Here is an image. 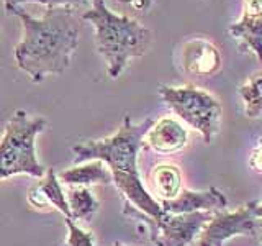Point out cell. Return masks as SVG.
<instances>
[{
  "instance_id": "obj_15",
  "label": "cell",
  "mask_w": 262,
  "mask_h": 246,
  "mask_svg": "<svg viewBox=\"0 0 262 246\" xmlns=\"http://www.w3.org/2000/svg\"><path fill=\"white\" fill-rule=\"evenodd\" d=\"M66 195H68L69 210L74 221H90L100 207V203L89 191V187H71Z\"/></svg>"
},
{
  "instance_id": "obj_16",
  "label": "cell",
  "mask_w": 262,
  "mask_h": 246,
  "mask_svg": "<svg viewBox=\"0 0 262 246\" xmlns=\"http://www.w3.org/2000/svg\"><path fill=\"white\" fill-rule=\"evenodd\" d=\"M239 95L244 102V110L249 118L262 113V74L251 77L239 87Z\"/></svg>"
},
{
  "instance_id": "obj_10",
  "label": "cell",
  "mask_w": 262,
  "mask_h": 246,
  "mask_svg": "<svg viewBox=\"0 0 262 246\" xmlns=\"http://www.w3.org/2000/svg\"><path fill=\"white\" fill-rule=\"evenodd\" d=\"M182 66L184 71L192 76H211L221 68V53L208 39H188L184 45Z\"/></svg>"
},
{
  "instance_id": "obj_23",
  "label": "cell",
  "mask_w": 262,
  "mask_h": 246,
  "mask_svg": "<svg viewBox=\"0 0 262 246\" xmlns=\"http://www.w3.org/2000/svg\"><path fill=\"white\" fill-rule=\"evenodd\" d=\"M259 246H262V236H260V244Z\"/></svg>"
},
{
  "instance_id": "obj_18",
  "label": "cell",
  "mask_w": 262,
  "mask_h": 246,
  "mask_svg": "<svg viewBox=\"0 0 262 246\" xmlns=\"http://www.w3.org/2000/svg\"><path fill=\"white\" fill-rule=\"evenodd\" d=\"M4 5H23V4H41L46 7H71L76 8L82 4H85L87 0H2ZM121 4L133 5L135 0H118Z\"/></svg>"
},
{
  "instance_id": "obj_14",
  "label": "cell",
  "mask_w": 262,
  "mask_h": 246,
  "mask_svg": "<svg viewBox=\"0 0 262 246\" xmlns=\"http://www.w3.org/2000/svg\"><path fill=\"white\" fill-rule=\"evenodd\" d=\"M151 186L154 194L161 200H172L182 191V174L176 164H158L152 169L151 174Z\"/></svg>"
},
{
  "instance_id": "obj_12",
  "label": "cell",
  "mask_w": 262,
  "mask_h": 246,
  "mask_svg": "<svg viewBox=\"0 0 262 246\" xmlns=\"http://www.w3.org/2000/svg\"><path fill=\"white\" fill-rule=\"evenodd\" d=\"M187 138V130L176 118L164 117L152 123V127L144 136V141L156 153L172 154L184 150Z\"/></svg>"
},
{
  "instance_id": "obj_8",
  "label": "cell",
  "mask_w": 262,
  "mask_h": 246,
  "mask_svg": "<svg viewBox=\"0 0 262 246\" xmlns=\"http://www.w3.org/2000/svg\"><path fill=\"white\" fill-rule=\"evenodd\" d=\"M229 35L262 63V0H244L241 18L229 25Z\"/></svg>"
},
{
  "instance_id": "obj_1",
  "label": "cell",
  "mask_w": 262,
  "mask_h": 246,
  "mask_svg": "<svg viewBox=\"0 0 262 246\" xmlns=\"http://www.w3.org/2000/svg\"><path fill=\"white\" fill-rule=\"evenodd\" d=\"M8 15L18 18L23 28L15 46V64L35 84L48 76H59L71 66L80 38V23L71 7H46L41 18L30 15L21 5H5Z\"/></svg>"
},
{
  "instance_id": "obj_4",
  "label": "cell",
  "mask_w": 262,
  "mask_h": 246,
  "mask_svg": "<svg viewBox=\"0 0 262 246\" xmlns=\"http://www.w3.org/2000/svg\"><path fill=\"white\" fill-rule=\"evenodd\" d=\"M46 128L43 117H30L25 110H15L0 138V180L27 174L41 179L46 169L36 156V138Z\"/></svg>"
},
{
  "instance_id": "obj_19",
  "label": "cell",
  "mask_w": 262,
  "mask_h": 246,
  "mask_svg": "<svg viewBox=\"0 0 262 246\" xmlns=\"http://www.w3.org/2000/svg\"><path fill=\"white\" fill-rule=\"evenodd\" d=\"M249 164L254 171H257L259 174H262V138L257 141V145L254 146V150L251 151Z\"/></svg>"
},
{
  "instance_id": "obj_20",
  "label": "cell",
  "mask_w": 262,
  "mask_h": 246,
  "mask_svg": "<svg viewBox=\"0 0 262 246\" xmlns=\"http://www.w3.org/2000/svg\"><path fill=\"white\" fill-rule=\"evenodd\" d=\"M151 4H152V0H135L133 5H131V7H135L136 10L144 12V10H147V8L151 7Z\"/></svg>"
},
{
  "instance_id": "obj_21",
  "label": "cell",
  "mask_w": 262,
  "mask_h": 246,
  "mask_svg": "<svg viewBox=\"0 0 262 246\" xmlns=\"http://www.w3.org/2000/svg\"><path fill=\"white\" fill-rule=\"evenodd\" d=\"M257 217H259V218H262V203H260V205H257Z\"/></svg>"
},
{
  "instance_id": "obj_7",
  "label": "cell",
  "mask_w": 262,
  "mask_h": 246,
  "mask_svg": "<svg viewBox=\"0 0 262 246\" xmlns=\"http://www.w3.org/2000/svg\"><path fill=\"white\" fill-rule=\"evenodd\" d=\"M262 225L257 217V202H249L234 212H223L213 215L203 227L196 246H223V243L234 236H252Z\"/></svg>"
},
{
  "instance_id": "obj_17",
  "label": "cell",
  "mask_w": 262,
  "mask_h": 246,
  "mask_svg": "<svg viewBox=\"0 0 262 246\" xmlns=\"http://www.w3.org/2000/svg\"><path fill=\"white\" fill-rule=\"evenodd\" d=\"M64 223L68 228L64 246H95L92 233L79 227L77 221H74L72 218H64Z\"/></svg>"
},
{
  "instance_id": "obj_24",
  "label": "cell",
  "mask_w": 262,
  "mask_h": 246,
  "mask_svg": "<svg viewBox=\"0 0 262 246\" xmlns=\"http://www.w3.org/2000/svg\"><path fill=\"white\" fill-rule=\"evenodd\" d=\"M0 39H2V33H0Z\"/></svg>"
},
{
  "instance_id": "obj_9",
  "label": "cell",
  "mask_w": 262,
  "mask_h": 246,
  "mask_svg": "<svg viewBox=\"0 0 262 246\" xmlns=\"http://www.w3.org/2000/svg\"><path fill=\"white\" fill-rule=\"evenodd\" d=\"M159 203L166 213L179 215V213H192V212L225 210L228 207V199L216 187H208L207 191H188V189H182L176 199L161 200Z\"/></svg>"
},
{
  "instance_id": "obj_11",
  "label": "cell",
  "mask_w": 262,
  "mask_h": 246,
  "mask_svg": "<svg viewBox=\"0 0 262 246\" xmlns=\"http://www.w3.org/2000/svg\"><path fill=\"white\" fill-rule=\"evenodd\" d=\"M28 202L36 209H45L48 205H51L57 212L62 213L64 218H72L68 203V195L62 191L59 177L56 176L53 168H48L46 174L41 177V180L30 187Z\"/></svg>"
},
{
  "instance_id": "obj_2",
  "label": "cell",
  "mask_w": 262,
  "mask_h": 246,
  "mask_svg": "<svg viewBox=\"0 0 262 246\" xmlns=\"http://www.w3.org/2000/svg\"><path fill=\"white\" fill-rule=\"evenodd\" d=\"M152 123V118L133 123L129 115H126L112 136L77 143L72 146V151L76 154V164L87 161L105 162L112 172L113 184L126 199V203L152 217L156 221H161L167 217V213L162 210L159 200L154 199L144 187L138 169V153Z\"/></svg>"
},
{
  "instance_id": "obj_6",
  "label": "cell",
  "mask_w": 262,
  "mask_h": 246,
  "mask_svg": "<svg viewBox=\"0 0 262 246\" xmlns=\"http://www.w3.org/2000/svg\"><path fill=\"white\" fill-rule=\"evenodd\" d=\"M123 213L135 220H139L149 230L151 244L154 246H188L196 235L202 233L203 227L211 220L210 212H192V213H179L156 221L152 217L146 215L141 210L135 209L133 205L126 203Z\"/></svg>"
},
{
  "instance_id": "obj_13",
  "label": "cell",
  "mask_w": 262,
  "mask_h": 246,
  "mask_svg": "<svg viewBox=\"0 0 262 246\" xmlns=\"http://www.w3.org/2000/svg\"><path fill=\"white\" fill-rule=\"evenodd\" d=\"M59 180L69 187H89L94 184H113L110 169L102 161H87L84 164L69 168L59 174Z\"/></svg>"
},
{
  "instance_id": "obj_3",
  "label": "cell",
  "mask_w": 262,
  "mask_h": 246,
  "mask_svg": "<svg viewBox=\"0 0 262 246\" xmlns=\"http://www.w3.org/2000/svg\"><path fill=\"white\" fill-rule=\"evenodd\" d=\"M90 4L92 7L82 15V20L94 27L97 49L106 63L108 76L118 79L131 59L147 53L152 31L138 20L112 12L105 0H90Z\"/></svg>"
},
{
  "instance_id": "obj_22",
  "label": "cell",
  "mask_w": 262,
  "mask_h": 246,
  "mask_svg": "<svg viewBox=\"0 0 262 246\" xmlns=\"http://www.w3.org/2000/svg\"><path fill=\"white\" fill-rule=\"evenodd\" d=\"M113 246H123V244H121V243H118V241H117V243H115V244H113ZM149 246H154V244H149Z\"/></svg>"
},
{
  "instance_id": "obj_5",
  "label": "cell",
  "mask_w": 262,
  "mask_h": 246,
  "mask_svg": "<svg viewBox=\"0 0 262 246\" xmlns=\"http://www.w3.org/2000/svg\"><path fill=\"white\" fill-rule=\"evenodd\" d=\"M159 95L179 115V118L199 131L205 143H211L218 135L223 109L221 102L210 92L196 86H161Z\"/></svg>"
}]
</instances>
